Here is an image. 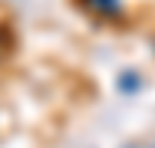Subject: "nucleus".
Masks as SVG:
<instances>
[{"instance_id":"f257e3e1","label":"nucleus","mask_w":155,"mask_h":148,"mask_svg":"<svg viewBox=\"0 0 155 148\" xmlns=\"http://www.w3.org/2000/svg\"><path fill=\"white\" fill-rule=\"evenodd\" d=\"M135 82H139L135 76H125V79H119V89H125V92H132V89H135Z\"/></svg>"},{"instance_id":"f03ea898","label":"nucleus","mask_w":155,"mask_h":148,"mask_svg":"<svg viewBox=\"0 0 155 148\" xmlns=\"http://www.w3.org/2000/svg\"><path fill=\"white\" fill-rule=\"evenodd\" d=\"M132 148H135V145H132Z\"/></svg>"}]
</instances>
